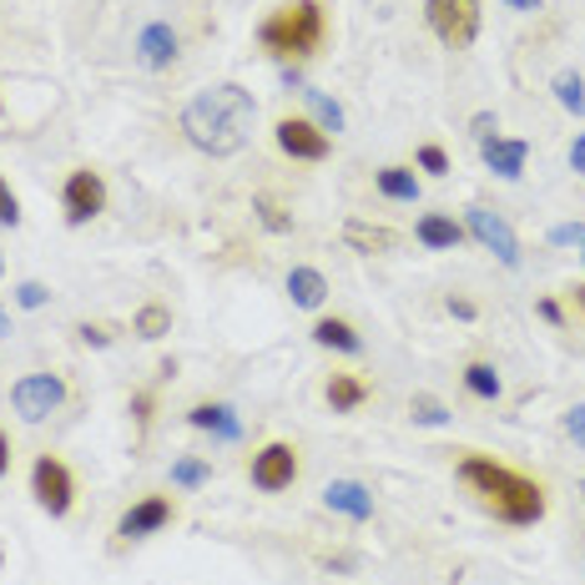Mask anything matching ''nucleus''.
Wrapping results in <instances>:
<instances>
[{"instance_id": "13", "label": "nucleus", "mask_w": 585, "mask_h": 585, "mask_svg": "<svg viewBox=\"0 0 585 585\" xmlns=\"http://www.w3.org/2000/svg\"><path fill=\"white\" fill-rule=\"evenodd\" d=\"M137 61H142L147 72H167L172 61H177V51H182V41H177V31H172L167 21H152V25H142L137 31Z\"/></svg>"}, {"instance_id": "44", "label": "nucleus", "mask_w": 585, "mask_h": 585, "mask_svg": "<svg viewBox=\"0 0 585 585\" xmlns=\"http://www.w3.org/2000/svg\"><path fill=\"white\" fill-rule=\"evenodd\" d=\"M6 328H11V313H6V308H0V334H6Z\"/></svg>"}, {"instance_id": "8", "label": "nucleus", "mask_w": 585, "mask_h": 585, "mask_svg": "<svg viewBox=\"0 0 585 585\" xmlns=\"http://www.w3.org/2000/svg\"><path fill=\"white\" fill-rule=\"evenodd\" d=\"M66 379L61 373H25V379H15L11 389V409L25 419V424H41V419H51L61 404H66Z\"/></svg>"}, {"instance_id": "22", "label": "nucleus", "mask_w": 585, "mask_h": 585, "mask_svg": "<svg viewBox=\"0 0 585 585\" xmlns=\"http://www.w3.org/2000/svg\"><path fill=\"white\" fill-rule=\"evenodd\" d=\"M459 379H465V389L475 399H485V404H495V399L505 394V379H500V369H495V364H485V359H475V364H465V373H459Z\"/></svg>"}, {"instance_id": "24", "label": "nucleus", "mask_w": 585, "mask_h": 585, "mask_svg": "<svg viewBox=\"0 0 585 585\" xmlns=\"http://www.w3.org/2000/svg\"><path fill=\"white\" fill-rule=\"evenodd\" d=\"M252 217H258L273 238H288V232H293V213H288L278 197H268V192H258V197H252Z\"/></svg>"}, {"instance_id": "20", "label": "nucleus", "mask_w": 585, "mask_h": 585, "mask_svg": "<svg viewBox=\"0 0 585 585\" xmlns=\"http://www.w3.org/2000/svg\"><path fill=\"white\" fill-rule=\"evenodd\" d=\"M313 344L334 348V354H364V334L348 318H318L313 323Z\"/></svg>"}, {"instance_id": "12", "label": "nucleus", "mask_w": 585, "mask_h": 585, "mask_svg": "<svg viewBox=\"0 0 585 585\" xmlns=\"http://www.w3.org/2000/svg\"><path fill=\"white\" fill-rule=\"evenodd\" d=\"M323 505L334 514H344V520H354V526H369L373 520V495L359 479H328L323 485Z\"/></svg>"}, {"instance_id": "37", "label": "nucleus", "mask_w": 585, "mask_h": 585, "mask_svg": "<svg viewBox=\"0 0 585 585\" xmlns=\"http://www.w3.org/2000/svg\"><path fill=\"white\" fill-rule=\"evenodd\" d=\"M444 308H449L459 323H475V318H479V308H475L469 299H459V293H449V303H444Z\"/></svg>"}, {"instance_id": "32", "label": "nucleus", "mask_w": 585, "mask_h": 585, "mask_svg": "<svg viewBox=\"0 0 585 585\" xmlns=\"http://www.w3.org/2000/svg\"><path fill=\"white\" fill-rule=\"evenodd\" d=\"M21 223V197L11 192V182L0 177V227H15Z\"/></svg>"}, {"instance_id": "34", "label": "nucleus", "mask_w": 585, "mask_h": 585, "mask_svg": "<svg viewBox=\"0 0 585 585\" xmlns=\"http://www.w3.org/2000/svg\"><path fill=\"white\" fill-rule=\"evenodd\" d=\"M76 338H82L86 348H107V344H111V338H117V334H111L107 323H76Z\"/></svg>"}, {"instance_id": "42", "label": "nucleus", "mask_w": 585, "mask_h": 585, "mask_svg": "<svg viewBox=\"0 0 585 585\" xmlns=\"http://www.w3.org/2000/svg\"><path fill=\"white\" fill-rule=\"evenodd\" d=\"M505 6H510V11H535L540 0H505Z\"/></svg>"}, {"instance_id": "23", "label": "nucleus", "mask_w": 585, "mask_h": 585, "mask_svg": "<svg viewBox=\"0 0 585 585\" xmlns=\"http://www.w3.org/2000/svg\"><path fill=\"white\" fill-rule=\"evenodd\" d=\"M132 334L147 338V344L167 338L172 334V308H167V303H142V308L132 313Z\"/></svg>"}, {"instance_id": "35", "label": "nucleus", "mask_w": 585, "mask_h": 585, "mask_svg": "<svg viewBox=\"0 0 585 585\" xmlns=\"http://www.w3.org/2000/svg\"><path fill=\"white\" fill-rule=\"evenodd\" d=\"M469 132H475V142H485V137L500 132V117H495V111H475V117H469Z\"/></svg>"}, {"instance_id": "18", "label": "nucleus", "mask_w": 585, "mask_h": 585, "mask_svg": "<svg viewBox=\"0 0 585 585\" xmlns=\"http://www.w3.org/2000/svg\"><path fill=\"white\" fill-rule=\"evenodd\" d=\"M344 242L354 252H394L399 248V232L383 223H364V217H348L344 223Z\"/></svg>"}, {"instance_id": "16", "label": "nucleus", "mask_w": 585, "mask_h": 585, "mask_svg": "<svg viewBox=\"0 0 585 585\" xmlns=\"http://www.w3.org/2000/svg\"><path fill=\"white\" fill-rule=\"evenodd\" d=\"M323 399H328L334 414H359V409L373 399V383L364 379V373H334V379L323 383Z\"/></svg>"}, {"instance_id": "31", "label": "nucleus", "mask_w": 585, "mask_h": 585, "mask_svg": "<svg viewBox=\"0 0 585 585\" xmlns=\"http://www.w3.org/2000/svg\"><path fill=\"white\" fill-rule=\"evenodd\" d=\"M15 303H21V308H46V303H51V288L31 278V283L15 288Z\"/></svg>"}, {"instance_id": "14", "label": "nucleus", "mask_w": 585, "mask_h": 585, "mask_svg": "<svg viewBox=\"0 0 585 585\" xmlns=\"http://www.w3.org/2000/svg\"><path fill=\"white\" fill-rule=\"evenodd\" d=\"M479 156H485V167L495 172V177L514 182V177H526V162H530V142H520V137H485L479 142Z\"/></svg>"}, {"instance_id": "11", "label": "nucleus", "mask_w": 585, "mask_h": 585, "mask_svg": "<svg viewBox=\"0 0 585 585\" xmlns=\"http://www.w3.org/2000/svg\"><path fill=\"white\" fill-rule=\"evenodd\" d=\"M465 232L485 252H495L505 268H520V238H514V227L505 223L500 213H490V207H465Z\"/></svg>"}, {"instance_id": "4", "label": "nucleus", "mask_w": 585, "mask_h": 585, "mask_svg": "<svg viewBox=\"0 0 585 585\" xmlns=\"http://www.w3.org/2000/svg\"><path fill=\"white\" fill-rule=\"evenodd\" d=\"M424 21L449 51H469L479 41L485 11H479V0H424Z\"/></svg>"}, {"instance_id": "47", "label": "nucleus", "mask_w": 585, "mask_h": 585, "mask_svg": "<svg viewBox=\"0 0 585 585\" xmlns=\"http://www.w3.org/2000/svg\"><path fill=\"white\" fill-rule=\"evenodd\" d=\"M581 263H585V248H581Z\"/></svg>"}, {"instance_id": "45", "label": "nucleus", "mask_w": 585, "mask_h": 585, "mask_svg": "<svg viewBox=\"0 0 585 585\" xmlns=\"http://www.w3.org/2000/svg\"><path fill=\"white\" fill-rule=\"evenodd\" d=\"M0 278H6V258H0Z\"/></svg>"}, {"instance_id": "25", "label": "nucleus", "mask_w": 585, "mask_h": 585, "mask_svg": "<svg viewBox=\"0 0 585 585\" xmlns=\"http://www.w3.org/2000/svg\"><path fill=\"white\" fill-rule=\"evenodd\" d=\"M303 101L313 107V121H318L323 132H344V107H338L334 96H323V91H313V86H303Z\"/></svg>"}, {"instance_id": "29", "label": "nucleus", "mask_w": 585, "mask_h": 585, "mask_svg": "<svg viewBox=\"0 0 585 585\" xmlns=\"http://www.w3.org/2000/svg\"><path fill=\"white\" fill-rule=\"evenodd\" d=\"M127 409H132V424L137 434L152 430V419H156V389H132V399H127Z\"/></svg>"}, {"instance_id": "6", "label": "nucleus", "mask_w": 585, "mask_h": 585, "mask_svg": "<svg viewBox=\"0 0 585 585\" xmlns=\"http://www.w3.org/2000/svg\"><path fill=\"white\" fill-rule=\"evenodd\" d=\"M303 475V459H299V444H288V440H268L263 449L252 454V465H248V479L258 485L263 495H283L293 490Z\"/></svg>"}, {"instance_id": "7", "label": "nucleus", "mask_w": 585, "mask_h": 585, "mask_svg": "<svg viewBox=\"0 0 585 585\" xmlns=\"http://www.w3.org/2000/svg\"><path fill=\"white\" fill-rule=\"evenodd\" d=\"M61 213H66V227H86L91 217H101L107 213V177L96 167H72L61 182Z\"/></svg>"}, {"instance_id": "28", "label": "nucleus", "mask_w": 585, "mask_h": 585, "mask_svg": "<svg viewBox=\"0 0 585 585\" xmlns=\"http://www.w3.org/2000/svg\"><path fill=\"white\" fill-rule=\"evenodd\" d=\"M409 419L424 424V430H440V424H449V404H440L434 394H414L409 399Z\"/></svg>"}, {"instance_id": "43", "label": "nucleus", "mask_w": 585, "mask_h": 585, "mask_svg": "<svg viewBox=\"0 0 585 585\" xmlns=\"http://www.w3.org/2000/svg\"><path fill=\"white\" fill-rule=\"evenodd\" d=\"M571 299H575V308L585 313V283H575V288H571Z\"/></svg>"}, {"instance_id": "10", "label": "nucleus", "mask_w": 585, "mask_h": 585, "mask_svg": "<svg viewBox=\"0 0 585 585\" xmlns=\"http://www.w3.org/2000/svg\"><path fill=\"white\" fill-rule=\"evenodd\" d=\"M172 520H177V500H172V495H142L132 510H121L117 545H137V540H147V535H162Z\"/></svg>"}, {"instance_id": "1", "label": "nucleus", "mask_w": 585, "mask_h": 585, "mask_svg": "<svg viewBox=\"0 0 585 585\" xmlns=\"http://www.w3.org/2000/svg\"><path fill=\"white\" fill-rule=\"evenodd\" d=\"M454 475H459V485H465L469 495L479 500V510L495 514L500 526H540L550 510V490L540 485V479L520 475V469L500 465L495 454H479V449H465L459 454V465H454Z\"/></svg>"}, {"instance_id": "38", "label": "nucleus", "mask_w": 585, "mask_h": 585, "mask_svg": "<svg viewBox=\"0 0 585 585\" xmlns=\"http://www.w3.org/2000/svg\"><path fill=\"white\" fill-rule=\"evenodd\" d=\"M535 313L550 323V328H565V308H561L555 299H540V303H535Z\"/></svg>"}, {"instance_id": "3", "label": "nucleus", "mask_w": 585, "mask_h": 585, "mask_svg": "<svg viewBox=\"0 0 585 585\" xmlns=\"http://www.w3.org/2000/svg\"><path fill=\"white\" fill-rule=\"evenodd\" d=\"M323 41H328V6L323 0H283L258 25V46L273 61H308Z\"/></svg>"}, {"instance_id": "40", "label": "nucleus", "mask_w": 585, "mask_h": 585, "mask_svg": "<svg viewBox=\"0 0 585 585\" xmlns=\"http://www.w3.org/2000/svg\"><path fill=\"white\" fill-rule=\"evenodd\" d=\"M156 379H162V383L177 379V359H162V364H156Z\"/></svg>"}, {"instance_id": "39", "label": "nucleus", "mask_w": 585, "mask_h": 585, "mask_svg": "<svg viewBox=\"0 0 585 585\" xmlns=\"http://www.w3.org/2000/svg\"><path fill=\"white\" fill-rule=\"evenodd\" d=\"M571 167H575V172H581V177H585V132H581V137H575V142H571Z\"/></svg>"}, {"instance_id": "36", "label": "nucleus", "mask_w": 585, "mask_h": 585, "mask_svg": "<svg viewBox=\"0 0 585 585\" xmlns=\"http://www.w3.org/2000/svg\"><path fill=\"white\" fill-rule=\"evenodd\" d=\"M565 434H571L575 444L585 449V404H575V409H565Z\"/></svg>"}, {"instance_id": "15", "label": "nucleus", "mask_w": 585, "mask_h": 585, "mask_svg": "<svg viewBox=\"0 0 585 585\" xmlns=\"http://www.w3.org/2000/svg\"><path fill=\"white\" fill-rule=\"evenodd\" d=\"M187 424H192V430H203V434H213V440H223V444L242 440V419L232 414V404H223V399H203V404H192Z\"/></svg>"}, {"instance_id": "21", "label": "nucleus", "mask_w": 585, "mask_h": 585, "mask_svg": "<svg viewBox=\"0 0 585 585\" xmlns=\"http://www.w3.org/2000/svg\"><path fill=\"white\" fill-rule=\"evenodd\" d=\"M373 187L389 197V203H419V172L404 162H389V167L373 172Z\"/></svg>"}, {"instance_id": "17", "label": "nucleus", "mask_w": 585, "mask_h": 585, "mask_svg": "<svg viewBox=\"0 0 585 585\" xmlns=\"http://www.w3.org/2000/svg\"><path fill=\"white\" fill-rule=\"evenodd\" d=\"M414 238L424 242L430 252H454L459 242L469 238V232H465V223H454L449 213H424V217L414 223Z\"/></svg>"}, {"instance_id": "46", "label": "nucleus", "mask_w": 585, "mask_h": 585, "mask_svg": "<svg viewBox=\"0 0 585 585\" xmlns=\"http://www.w3.org/2000/svg\"><path fill=\"white\" fill-rule=\"evenodd\" d=\"M0 565H6V550H0Z\"/></svg>"}, {"instance_id": "5", "label": "nucleus", "mask_w": 585, "mask_h": 585, "mask_svg": "<svg viewBox=\"0 0 585 585\" xmlns=\"http://www.w3.org/2000/svg\"><path fill=\"white\" fill-rule=\"evenodd\" d=\"M31 495H36V505L51 514V520H66L76 505L72 465H66L61 454H36V465H31Z\"/></svg>"}, {"instance_id": "2", "label": "nucleus", "mask_w": 585, "mask_h": 585, "mask_svg": "<svg viewBox=\"0 0 585 585\" xmlns=\"http://www.w3.org/2000/svg\"><path fill=\"white\" fill-rule=\"evenodd\" d=\"M252 91H242L238 82L207 86L182 107V137L207 156H238L248 147V127H252Z\"/></svg>"}, {"instance_id": "41", "label": "nucleus", "mask_w": 585, "mask_h": 585, "mask_svg": "<svg viewBox=\"0 0 585 585\" xmlns=\"http://www.w3.org/2000/svg\"><path fill=\"white\" fill-rule=\"evenodd\" d=\"M6 469H11V440L0 434V479H6Z\"/></svg>"}, {"instance_id": "19", "label": "nucleus", "mask_w": 585, "mask_h": 585, "mask_svg": "<svg viewBox=\"0 0 585 585\" xmlns=\"http://www.w3.org/2000/svg\"><path fill=\"white\" fill-rule=\"evenodd\" d=\"M288 299H293V308H323L328 303V278L308 263L288 268Z\"/></svg>"}, {"instance_id": "26", "label": "nucleus", "mask_w": 585, "mask_h": 585, "mask_svg": "<svg viewBox=\"0 0 585 585\" xmlns=\"http://www.w3.org/2000/svg\"><path fill=\"white\" fill-rule=\"evenodd\" d=\"M207 479H213V465H207L203 454H182L177 465H172V485H177V490H197Z\"/></svg>"}, {"instance_id": "33", "label": "nucleus", "mask_w": 585, "mask_h": 585, "mask_svg": "<svg viewBox=\"0 0 585 585\" xmlns=\"http://www.w3.org/2000/svg\"><path fill=\"white\" fill-rule=\"evenodd\" d=\"M550 242H555V248H585V223H561V227H550Z\"/></svg>"}, {"instance_id": "30", "label": "nucleus", "mask_w": 585, "mask_h": 585, "mask_svg": "<svg viewBox=\"0 0 585 585\" xmlns=\"http://www.w3.org/2000/svg\"><path fill=\"white\" fill-rule=\"evenodd\" d=\"M414 167L419 172H430V177H444V172H449V152H444L440 142H424L414 152Z\"/></svg>"}, {"instance_id": "9", "label": "nucleus", "mask_w": 585, "mask_h": 585, "mask_svg": "<svg viewBox=\"0 0 585 585\" xmlns=\"http://www.w3.org/2000/svg\"><path fill=\"white\" fill-rule=\"evenodd\" d=\"M273 142H278V152L293 156V162H328V152H334V137L323 132L313 117H278Z\"/></svg>"}, {"instance_id": "27", "label": "nucleus", "mask_w": 585, "mask_h": 585, "mask_svg": "<svg viewBox=\"0 0 585 585\" xmlns=\"http://www.w3.org/2000/svg\"><path fill=\"white\" fill-rule=\"evenodd\" d=\"M550 91H555V101H561L565 111H575V117L585 111V82H581V72H555Z\"/></svg>"}]
</instances>
